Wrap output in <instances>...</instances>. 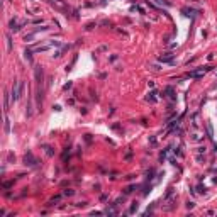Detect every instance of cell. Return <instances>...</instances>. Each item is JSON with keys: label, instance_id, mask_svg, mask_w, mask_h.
Returning <instances> with one entry per match:
<instances>
[{"label": "cell", "instance_id": "3957f363", "mask_svg": "<svg viewBox=\"0 0 217 217\" xmlns=\"http://www.w3.org/2000/svg\"><path fill=\"white\" fill-rule=\"evenodd\" d=\"M24 161H26V165H29V166H36V159H34V156L31 155V153H27V155H26Z\"/></svg>", "mask_w": 217, "mask_h": 217}, {"label": "cell", "instance_id": "277c9868", "mask_svg": "<svg viewBox=\"0 0 217 217\" xmlns=\"http://www.w3.org/2000/svg\"><path fill=\"white\" fill-rule=\"evenodd\" d=\"M36 80L37 81H43V70H41L39 66L36 68Z\"/></svg>", "mask_w": 217, "mask_h": 217}, {"label": "cell", "instance_id": "52a82bcc", "mask_svg": "<svg viewBox=\"0 0 217 217\" xmlns=\"http://www.w3.org/2000/svg\"><path fill=\"white\" fill-rule=\"evenodd\" d=\"M161 61H171V54H168V56H161Z\"/></svg>", "mask_w": 217, "mask_h": 217}, {"label": "cell", "instance_id": "7a4b0ae2", "mask_svg": "<svg viewBox=\"0 0 217 217\" xmlns=\"http://www.w3.org/2000/svg\"><path fill=\"white\" fill-rule=\"evenodd\" d=\"M209 70H210V68H200V70L190 71V73H188V77H190V78H199V77H204V75H205Z\"/></svg>", "mask_w": 217, "mask_h": 217}, {"label": "cell", "instance_id": "5b68a950", "mask_svg": "<svg viewBox=\"0 0 217 217\" xmlns=\"http://www.w3.org/2000/svg\"><path fill=\"white\" fill-rule=\"evenodd\" d=\"M151 2H153V4H156V5H159V7H163V5H168L165 0H151Z\"/></svg>", "mask_w": 217, "mask_h": 217}, {"label": "cell", "instance_id": "6da1fadb", "mask_svg": "<svg viewBox=\"0 0 217 217\" xmlns=\"http://www.w3.org/2000/svg\"><path fill=\"white\" fill-rule=\"evenodd\" d=\"M22 88H24V85H22V81H15L14 85H12V100L14 102H17L19 99H21V95H22Z\"/></svg>", "mask_w": 217, "mask_h": 217}, {"label": "cell", "instance_id": "8992f818", "mask_svg": "<svg viewBox=\"0 0 217 217\" xmlns=\"http://www.w3.org/2000/svg\"><path fill=\"white\" fill-rule=\"evenodd\" d=\"M183 12H185L187 15H195V14H197L195 10H188V9H183Z\"/></svg>", "mask_w": 217, "mask_h": 217}]
</instances>
